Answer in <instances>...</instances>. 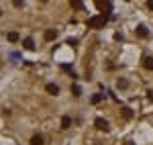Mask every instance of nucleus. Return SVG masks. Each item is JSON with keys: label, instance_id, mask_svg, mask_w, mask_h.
I'll return each mask as SVG.
<instances>
[{"label": "nucleus", "instance_id": "4468645a", "mask_svg": "<svg viewBox=\"0 0 153 145\" xmlns=\"http://www.w3.org/2000/svg\"><path fill=\"white\" fill-rule=\"evenodd\" d=\"M71 92H74V96H82V88H80L78 84L71 86Z\"/></svg>", "mask_w": 153, "mask_h": 145}, {"label": "nucleus", "instance_id": "aec40b11", "mask_svg": "<svg viewBox=\"0 0 153 145\" xmlns=\"http://www.w3.org/2000/svg\"><path fill=\"white\" fill-rule=\"evenodd\" d=\"M127 145H133V143H127Z\"/></svg>", "mask_w": 153, "mask_h": 145}, {"label": "nucleus", "instance_id": "dca6fc26", "mask_svg": "<svg viewBox=\"0 0 153 145\" xmlns=\"http://www.w3.org/2000/svg\"><path fill=\"white\" fill-rule=\"evenodd\" d=\"M71 6H74L76 10H80V8H84V2H80V0H74V2H71Z\"/></svg>", "mask_w": 153, "mask_h": 145}, {"label": "nucleus", "instance_id": "f257e3e1", "mask_svg": "<svg viewBox=\"0 0 153 145\" xmlns=\"http://www.w3.org/2000/svg\"><path fill=\"white\" fill-rule=\"evenodd\" d=\"M106 23H108V14H96V16H90L86 25L90 29H104Z\"/></svg>", "mask_w": 153, "mask_h": 145}, {"label": "nucleus", "instance_id": "20e7f679", "mask_svg": "<svg viewBox=\"0 0 153 145\" xmlns=\"http://www.w3.org/2000/svg\"><path fill=\"white\" fill-rule=\"evenodd\" d=\"M23 47L29 49V51H33V49H35V41H33L31 37H27V39H23Z\"/></svg>", "mask_w": 153, "mask_h": 145}, {"label": "nucleus", "instance_id": "a211bd4d", "mask_svg": "<svg viewBox=\"0 0 153 145\" xmlns=\"http://www.w3.org/2000/svg\"><path fill=\"white\" fill-rule=\"evenodd\" d=\"M149 8H151V10H153V0H151V2H149Z\"/></svg>", "mask_w": 153, "mask_h": 145}, {"label": "nucleus", "instance_id": "9b49d317", "mask_svg": "<svg viewBox=\"0 0 153 145\" xmlns=\"http://www.w3.org/2000/svg\"><path fill=\"white\" fill-rule=\"evenodd\" d=\"M19 39H21V37H19V33H16V31H10V33H8V41H12V43H16Z\"/></svg>", "mask_w": 153, "mask_h": 145}, {"label": "nucleus", "instance_id": "423d86ee", "mask_svg": "<svg viewBox=\"0 0 153 145\" xmlns=\"http://www.w3.org/2000/svg\"><path fill=\"white\" fill-rule=\"evenodd\" d=\"M137 35L143 37V39L149 35V31H147V27H145V25H139V27H137Z\"/></svg>", "mask_w": 153, "mask_h": 145}, {"label": "nucleus", "instance_id": "ddd939ff", "mask_svg": "<svg viewBox=\"0 0 153 145\" xmlns=\"http://www.w3.org/2000/svg\"><path fill=\"white\" fill-rule=\"evenodd\" d=\"M61 70H63V72H68V74H71V78H76V72L71 70V65H68V63H63V65H61Z\"/></svg>", "mask_w": 153, "mask_h": 145}, {"label": "nucleus", "instance_id": "6ab92c4d", "mask_svg": "<svg viewBox=\"0 0 153 145\" xmlns=\"http://www.w3.org/2000/svg\"><path fill=\"white\" fill-rule=\"evenodd\" d=\"M0 16H2V10H0Z\"/></svg>", "mask_w": 153, "mask_h": 145}, {"label": "nucleus", "instance_id": "2eb2a0df", "mask_svg": "<svg viewBox=\"0 0 153 145\" xmlns=\"http://www.w3.org/2000/svg\"><path fill=\"white\" fill-rule=\"evenodd\" d=\"M123 117H125V119H131V117H133V110L125 106V109H123Z\"/></svg>", "mask_w": 153, "mask_h": 145}, {"label": "nucleus", "instance_id": "7ed1b4c3", "mask_svg": "<svg viewBox=\"0 0 153 145\" xmlns=\"http://www.w3.org/2000/svg\"><path fill=\"white\" fill-rule=\"evenodd\" d=\"M45 90H47L49 94H53V96H55V94H59V86L53 84V82H49V84L45 86Z\"/></svg>", "mask_w": 153, "mask_h": 145}, {"label": "nucleus", "instance_id": "39448f33", "mask_svg": "<svg viewBox=\"0 0 153 145\" xmlns=\"http://www.w3.org/2000/svg\"><path fill=\"white\" fill-rule=\"evenodd\" d=\"M43 37H45V41H53V39L57 37V31H55V29H47Z\"/></svg>", "mask_w": 153, "mask_h": 145}, {"label": "nucleus", "instance_id": "6e6552de", "mask_svg": "<svg viewBox=\"0 0 153 145\" xmlns=\"http://www.w3.org/2000/svg\"><path fill=\"white\" fill-rule=\"evenodd\" d=\"M31 145H43V137L41 135H33L31 137Z\"/></svg>", "mask_w": 153, "mask_h": 145}, {"label": "nucleus", "instance_id": "f03ea898", "mask_svg": "<svg viewBox=\"0 0 153 145\" xmlns=\"http://www.w3.org/2000/svg\"><path fill=\"white\" fill-rule=\"evenodd\" d=\"M94 125H96V129H98V131H104V133L108 131V129H110V125H108L104 119H100V117H98V119L94 121Z\"/></svg>", "mask_w": 153, "mask_h": 145}, {"label": "nucleus", "instance_id": "1a4fd4ad", "mask_svg": "<svg viewBox=\"0 0 153 145\" xmlns=\"http://www.w3.org/2000/svg\"><path fill=\"white\" fill-rule=\"evenodd\" d=\"M117 86L120 88V90H125V88H129V80H125V78H118Z\"/></svg>", "mask_w": 153, "mask_h": 145}, {"label": "nucleus", "instance_id": "0eeeda50", "mask_svg": "<svg viewBox=\"0 0 153 145\" xmlns=\"http://www.w3.org/2000/svg\"><path fill=\"white\" fill-rule=\"evenodd\" d=\"M102 100H104V94H100V92H98V94H94V96L90 98V102H92V104H100Z\"/></svg>", "mask_w": 153, "mask_h": 145}, {"label": "nucleus", "instance_id": "9d476101", "mask_svg": "<svg viewBox=\"0 0 153 145\" xmlns=\"http://www.w3.org/2000/svg\"><path fill=\"white\" fill-rule=\"evenodd\" d=\"M70 125H71L70 117H63V119H61V129H70Z\"/></svg>", "mask_w": 153, "mask_h": 145}, {"label": "nucleus", "instance_id": "f8f14e48", "mask_svg": "<svg viewBox=\"0 0 153 145\" xmlns=\"http://www.w3.org/2000/svg\"><path fill=\"white\" fill-rule=\"evenodd\" d=\"M143 65H145L147 70H153V57H145V59H143Z\"/></svg>", "mask_w": 153, "mask_h": 145}, {"label": "nucleus", "instance_id": "f3484780", "mask_svg": "<svg viewBox=\"0 0 153 145\" xmlns=\"http://www.w3.org/2000/svg\"><path fill=\"white\" fill-rule=\"evenodd\" d=\"M147 96H149V100L153 102V90H149V92H147Z\"/></svg>", "mask_w": 153, "mask_h": 145}]
</instances>
